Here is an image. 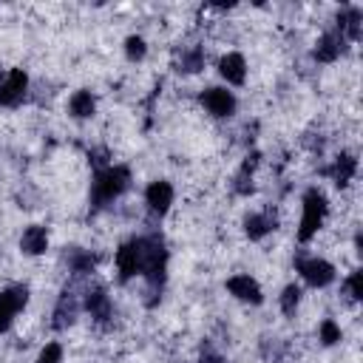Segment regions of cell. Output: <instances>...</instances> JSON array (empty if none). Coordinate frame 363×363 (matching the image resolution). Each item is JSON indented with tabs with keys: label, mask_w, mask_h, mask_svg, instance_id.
Instances as JSON below:
<instances>
[{
	"label": "cell",
	"mask_w": 363,
	"mask_h": 363,
	"mask_svg": "<svg viewBox=\"0 0 363 363\" xmlns=\"http://www.w3.org/2000/svg\"><path fill=\"white\" fill-rule=\"evenodd\" d=\"M130 187V170L125 164H105L94 173L91 182V207L102 210L108 204H113L125 190Z\"/></svg>",
	"instance_id": "cell-1"
},
{
	"label": "cell",
	"mask_w": 363,
	"mask_h": 363,
	"mask_svg": "<svg viewBox=\"0 0 363 363\" xmlns=\"http://www.w3.org/2000/svg\"><path fill=\"white\" fill-rule=\"evenodd\" d=\"M326 216H329V199L320 187H309L301 199V221H298V230H295V238L301 244H309L320 227L326 224Z\"/></svg>",
	"instance_id": "cell-2"
},
{
	"label": "cell",
	"mask_w": 363,
	"mask_h": 363,
	"mask_svg": "<svg viewBox=\"0 0 363 363\" xmlns=\"http://www.w3.org/2000/svg\"><path fill=\"white\" fill-rule=\"evenodd\" d=\"M142 238V278L150 295H159L167 278V247L159 235H139Z\"/></svg>",
	"instance_id": "cell-3"
},
{
	"label": "cell",
	"mask_w": 363,
	"mask_h": 363,
	"mask_svg": "<svg viewBox=\"0 0 363 363\" xmlns=\"http://www.w3.org/2000/svg\"><path fill=\"white\" fill-rule=\"evenodd\" d=\"M295 269L315 289H323V286H329L337 278L335 264L326 261V258H320V255H301V258H295Z\"/></svg>",
	"instance_id": "cell-4"
},
{
	"label": "cell",
	"mask_w": 363,
	"mask_h": 363,
	"mask_svg": "<svg viewBox=\"0 0 363 363\" xmlns=\"http://www.w3.org/2000/svg\"><path fill=\"white\" fill-rule=\"evenodd\" d=\"M199 102L204 105V111L216 119H230L235 111H238V99L233 91L221 88V85H210L199 94Z\"/></svg>",
	"instance_id": "cell-5"
},
{
	"label": "cell",
	"mask_w": 363,
	"mask_h": 363,
	"mask_svg": "<svg viewBox=\"0 0 363 363\" xmlns=\"http://www.w3.org/2000/svg\"><path fill=\"white\" fill-rule=\"evenodd\" d=\"M113 264H116V278L122 284L136 278L142 272V238H130L119 244V250L113 252Z\"/></svg>",
	"instance_id": "cell-6"
},
{
	"label": "cell",
	"mask_w": 363,
	"mask_h": 363,
	"mask_svg": "<svg viewBox=\"0 0 363 363\" xmlns=\"http://www.w3.org/2000/svg\"><path fill=\"white\" fill-rule=\"evenodd\" d=\"M28 303V286L26 284H11L0 292V332H9L14 318L26 309Z\"/></svg>",
	"instance_id": "cell-7"
},
{
	"label": "cell",
	"mask_w": 363,
	"mask_h": 363,
	"mask_svg": "<svg viewBox=\"0 0 363 363\" xmlns=\"http://www.w3.org/2000/svg\"><path fill=\"white\" fill-rule=\"evenodd\" d=\"M28 94V74L23 68H11L6 71V77L0 79V105L3 108H17Z\"/></svg>",
	"instance_id": "cell-8"
},
{
	"label": "cell",
	"mask_w": 363,
	"mask_h": 363,
	"mask_svg": "<svg viewBox=\"0 0 363 363\" xmlns=\"http://www.w3.org/2000/svg\"><path fill=\"white\" fill-rule=\"evenodd\" d=\"M227 292L235 298V301H244L250 306H258L264 303V292H261V284L250 275V272H238V275H230L227 278Z\"/></svg>",
	"instance_id": "cell-9"
},
{
	"label": "cell",
	"mask_w": 363,
	"mask_h": 363,
	"mask_svg": "<svg viewBox=\"0 0 363 363\" xmlns=\"http://www.w3.org/2000/svg\"><path fill=\"white\" fill-rule=\"evenodd\" d=\"M346 45H349V43H346V37H343L340 31L329 28V31H323V34L315 40V48H312V54H315V60H318V62L329 65V62H337V60L343 57Z\"/></svg>",
	"instance_id": "cell-10"
},
{
	"label": "cell",
	"mask_w": 363,
	"mask_h": 363,
	"mask_svg": "<svg viewBox=\"0 0 363 363\" xmlns=\"http://www.w3.org/2000/svg\"><path fill=\"white\" fill-rule=\"evenodd\" d=\"M82 309H85L96 323H108V320L113 318V301H111V295H108L105 286H91V289H85V295H82Z\"/></svg>",
	"instance_id": "cell-11"
},
{
	"label": "cell",
	"mask_w": 363,
	"mask_h": 363,
	"mask_svg": "<svg viewBox=\"0 0 363 363\" xmlns=\"http://www.w3.org/2000/svg\"><path fill=\"white\" fill-rule=\"evenodd\" d=\"M173 196H176V190L164 179H156V182H150L145 187V204H147V210L153 216H164L170 210V204H173Z\"/></svg>",
	"instance_id": "cell-12"
},
{
	"label": "cell",
	"mask_w": 363,
	"mask_h": 363,
	"mask_svg": "<svg viewBox=\"0 0 363 363\" xmlns=\"http://www.w3.org/2000/svg\"><path fill=\"white\" fill-rule=\"evenodd\" d=\"M247 60H244V54L241 51H227V54H221V60H218V74H221V79L227 82V85H244L247 82Z\"/></svg>",
	"instance_id": "cell-13"
},
{
	"label": "cell",
	"mask_w": 363,
	"mask_h": 363,
	"mask_svg": "<svg viewBox=\"0 0 363 363\" xmlns=\"http://www.w3.org/2000/svg\"><path fill=\"white\" fill-rule=\"evenodd\" d=\"M335 31H340L346 37V43H357L360 34H363V11H360V6H343L337 11Z\"/></svg>",
	"instance_id": "cell-14"
},
{
	"label": "cell",
	"mask_w": 363,
	"mask_h": 363,
	"mask_svg": "<svg viewBox=\"0 0 363 363\" xmlns=\"http://www.w3.org/2000/svg\"><path fill=\"white\" fill-rule=\"evenodd\" d=\"M20 250L23 255H31V258L43 255L48 250V230L43 224H28L20 235Z\"/></svg>",
	"instance_id": "cell-15"
},
{
	"label": "cell",
	"mask_w": 363,
	"mask_h": 363,
	"mask_svg": "<svg viewBox=\"0 0 363 363\" xmlns=\"http://www.w3.org/2000/svg\"><path fill=\"white\" fill-rule=\"evenodd\" d=\"M272 230H275V218H272V213H267V210L250 213V216L244 218V233H247L250 241H261V238H267Z\"/></svg>",
	"instance_id": "cell-16"
},
{
	"label": "cell",
	"mask_w": 363,
	"mask_h": 363,
	"mask_svg": "<svg viewBox=\"0 0 363 363\" xmlns=\"http://www.w3.org/2000/svg\"><path fill=\"white\" fill-rule=\"evenodd\" d=\"M77 315H79V301H77L71 292H65V295H60V301H57V306H54V320H51V326H54V329H68V326L77 320Z\"/></svg>",
	"instance_id": "cell-17"
},
{
	"label": "cell",
	"mask_w": 363,
	"mask_h": 363,
	"mask_svg": "<svg viewBox=\"0 0 363 363\" xmlns=\"http://www.w3.org/2000/svg\"><path fill=\"white\" fill-rule=\"evenodd\" d=\"M354 176H357V159H354L352 153L335 156V162H332V167H329V179H332L337 187H346Z\"/></svg>",
	"instance_id": "cell-18"
},
{
	"label": "cell",
	"mask_w": 363,
	"mask_h": 363,
	"mask_svg": "<svg viewBox=\"0 0 363 363\" xmlns=\"http://www.w3.org/2000/svg\"><path fill=\"white\" fill-rule=\"evenodd\" d=\"M68 113L74 119H91L96 113V96L91 91H85V88L82 91H74L68 96Z\"/></svg>",
	"instance_id": "cell-19"
},
{
	"label": "cell",
	"mask_w": 363,
	"mask_h": 363,
	"mask_svg": "<svg viewBox=\"0 0 363 363\" xmlns=\"http://www.w3.org/2000/svg\"><path fill=\"white\" fill-rule=\"evenodd\" d=\"M96 264H99V255L91 250H74L68 258V267L74 275H91L96 269Z\"/></svg>",
	"instance_id": "cell-20"
},
{
	"label": "cell",
	"mask_w": 363,
	"mask_h": 363,
	"mask_svg": "<svg viewBox=\"0 0 363 363\" xmlns=\"http://www.w3.org/2000/svg\"><path fill=\"white\" fill-rule=\"evenodd\" d=\"M301 298H303L301 286H298V284H286L284 292H281V298H278L281 312H284L286 318H295V312H298V306H301Z\"/></svg>",
	"instance_id": "cell-21"
},
{
	"label": "cell",
	"mask_w": 363,
	"mask_h": 363,
	"mask_svg": "<svg viewBox=\"0 0 363 363\" xmlns=\"http://www.w3.org/2000/svg\"><path fill=\"white\" fill-rule=\"evenodd\" d=\"M204 62H207V57H204V48L201 45H193V48H187V51H182V60H179V71H184V74H199L201 68H204Z\"/></svg>",
	"instance_id": "cell-22"
},
{
	"label": "cell",
	"mask_w": 363,
	"mask_h": 363,
	"mask_svg": "<svg viewBox=\"0 0 363 363\" xmlns=\"http://www.w3.org/2000/svg\"><path fill=\"white\" fill-rule=\"evenodd\" d=\"M318 340H320L323 346H335V343H340V340H343V329H340V323H337L335 318H323V320L318 323Z\"/></svg>",
	"instance_id": "cell-23"
},
{
	"label": "cell",
	"mask_w": 363,
	"mask_h": 363,
	"mask_svg": "<svg viewBox=\"0 0 363 363\" xmlns=\"http://www.w3.org/2000/svg\"><path fill=\"white\" fill-rule=\"evenodd\" d=\"M125 57H128V62H142V60L147 57V43H145V37H139V34L125 37Z\"/></svg>",
	"instance_id": "cell-24"
},
{
	"label": "cell",
	"mask_w": 363,
	"mask_h": 363,
	"mask_svg": "<svg viewBox=\"0 0 363 363\" xmlns=\"http://www.w3.org/2000/svg\"><path fill=\"white\" fill-rule=\"evenodd\" d=\"M62 354H65L62 343L51 340V343H45V346L40 349V354H37V363H62Z\"/></svg>",
	"instance_id": "cell-25"
},
{
	"label": "cell",
	"mask_w": 363,
	"mask_h": 363,
	"mask_svg": "<svg viewBox=\"0 0 363 363\" xmlns=\"http://www.w3.org/2000/svg\"><path fill=\"white\" fill-rule=\"evenodd\" d=\"M343 292H346L352 301H360V298H363V278H360V269L349 272V278L343 281Z\"/></svg>",
	"instance_id": "cell-26"
},
{
	"label": "cell",
	"mask_w": 363,
	"mask_h": 363,
	"mask_svg": "<svg viewBox=\"0 0 363 363\" xmlns=\"http://www.w3.org/2000/svg\"><path fill=\"white\" fill-rule=\"evenodd\" d=\"M199 363H227V360H224V357H221V354H216V352H204V354H201V360H199Z\"/></svg>",
	"instance_id": "cell-27"
},
{
	"label": "cell",
	"mask_w": 363,
	"mask_h": 363,
	"mask_svg": "<svg viewBox=\"0 0 363 363\" xmlns=\"http://www.w3.org/2000/svg\"><path fill=\"white\" fill-rule=\"evenodd\" d=\"M3 77H6V71H3V68H0V79H3Z\"/></svg>",
	"instance_id": "cell-28"
}]
</instances>
